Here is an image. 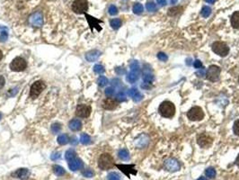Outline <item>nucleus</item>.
<instances>
[{"label": "nucleus", "instance_id": "obj_1", "mask_svg": "<svg viewBox=\"0 0 239 180\" xmlns=\"http://www.w3.org/2000/svg\"><path fill=\"white\" fill-rule=\"evenodd\" d=\"M159 113L165 118H172L175 114V106L172 102L165 101L160 105L158 108Z\"/></svg>", "mask_w": 239, "mask_h": 180}, {"label": "nucleus", "instance_id": "obj_2", "mask_svg": "<svg viewBox=\"0 0 239 180\" xmlns=\"http://www.w3.org/2000/svg\"><path fill=\"white\" fill-rule=\"evenodd\" d=\"M98 166L103 170L111 169L114 167V159L109 153H104L98 159Z\"/></svg>", "mask_w": 239, "mask_h": 180}, {"label": "nucleus", "instance_id": "obj_3", "mask_svg": "<svg viewBox=\"0 0 239 180\" xmlns=\"http://www.w3.org/2000/svg\"><path fill=\"white\" fill-rule=\"evenodd\" d=\"M213 52L220 57H226L229 52V47L223 42H215L211 46Z\"/></svg>", "mask_w": 239, "mask_h": 180}, {"label": "nucleus", "instance_id": "obj_4", "mask_svg": "<svg viewBox=\"0 0 239 180\" xmlns=\"http://www.w3.org/2000/svg\"><path fill=\"white\" fill-rule=\"evenodd\" d=\"M46 88V85L43 81H36L32 85L30 89V97L35 99L40 96V94Z\"/></svg>", "mask_w": 239, "mask_h": 180}, {"label": "nucleus", "instance_id": "obj_5", "mask_svg": "<svg viewBox=\"0 0 239 180\" xmlns=\"http://www.w3.org/2000/svg\"><path fill=\"white\" fill-rule=\"evenodd\" d=\"M187 117L191 121H201L204 118V112L199 106H194L188 111Z\"/></svg>", "mask_w": 239, "mask_h": 180}, {"label": "nucleus", "instance_id": "obj_6", "mask_svg": "<svg viewBox=\"0 0 239 180\" xmlns=\"http://www.w3.org/2000/svg\"><path fill=\"white\" fill-rule=\"evenodd\" d=\"M27 63L25 59L21 58V57H16L15 59H13V61L10 64V69L13 71L15 72H20V71H24L26 69Z\"/></svg>", "mask_w": 239, "mask_h": 180}, {"label": "nucleus", "instance_id": "obj_7", "mask_svg": "<svg viewBox=\"0 0 239 180\" xmlns=\"http://www.w3.org/2000/svg\"><path fill=\"white\" fill-rule=\"evenodd\" d=\"M88 9L87 0H76L72 4V10L76 14H85Z\"/></svg>", "mask_w": 239, "mask_h": 180}, {"label": "nucleus", "instance_id": "obj_8", "mask_svg": "<svg viewBox=\"0 0 239 180\" xmlns=\"http://www.w3.org/2000/svg\"><path fill=\"white\" fill-rule=\"evenodd\" d=\"M220 72H221V69L218 66L211 65V66H210V68L207 70V73H206L207 79L211 82H216L219 79Z\"/></svg>", "mask_w": 239, "mask_h": 180}, {"label": "nucleus", "instance_id": "obj_9", "mask_svg": "<svg viewBox=\"0 0 239 180\" xmlns=\"http://www.w3.org/2000/svg\"><path fill=\"white\" fill-rule=\"evenodd\" d=\"M197 142L201 148L206 149V148H209L210 146L212 145L213 138L207 133H201L197 138Z\"/></svg>", "mask_w": 239, "mask_h": 180}, {"label": "nucleus", "instance_id": "obj_10", "mask_svg": "<svg viewBox=\"0 0 239 180\" xmlns=\"http://www.w3.org/2000/svg\"><path fill=\"white\" fill-rule=\"evenodd\" d=\"M165 167L166 170L170 171V172H175V171H178L180 169V163L178 162V160H176L175 159H173V158H170V159H167L165 163Z\"/></svg>", "mask_w": 239, "mask_h": 180}, {"label": "nucleus", "instance_id": "obj_11", "mask_svg": "<svg viewBox=\"0 0 239 180\" xmlns=\"http://www.w3.org/2000/svg\"><path fill=\"white\" fill-rule=\"evenodd\" d=\"M30 23L32 26L40 27L43 24V16L40 11L35 12L30 16Z\"/></svg>", "mask_w": 239, "mask_h": 180}, {"label": "nucleus", "instance_id": "obj_12", "mask_svg": "<svg viewBox=\"0 0 239 180\" xmlns=\"http://www.w3.org/2000/svg\"><path fill=\"white\" fill-rule=\"evenodd\" d=\"M76 113L78 117H82V118L88 117L91 113V107L89 105H84V104L78 105V107H77Z\"/></svg>", "mask_w": 239, "mask_h": 180}, {"label": "nucleus", "instance_id": "obj_13", "mask_svg": "<svg viewBox=\"0 0 239 180\" xmlns=\"http://www.w3.org/2000/svg\"><path fill=\"white\" fill-rule=\"evenodd\" d=\"M116 166L129 178H130L131 175H136L137 174V170L135 169L134 165H116Z\"/></svg>", "mask_w": 239, "mask_h": 180}, {"label": "nucleus", "instance_id": "obj_14", "mask_svg": "<svg viewBox=\"0 0 239 180\" xmlns=\"http://www.w3.org/2000/svg\"><path fill=\"white\" fill-rule=\"evenodd\" d=\"M118 106V102L112 98H106L103 102V107L106 110H114Z\"/></svg>", "mask_w": 239, "mask_h": 180}, {"label": "nucleus", "instance_id": "obj_15", "mask_svg": "<svg viewBox=\"0 0 239 180\" xmlns=\"http://www.w3.org/2000/svg\"><path fill=\"white\" fill-rule=\"evenodd\" d=\"M30 175V171L27 168H19L16 171H14L12 174V177L20 178V179H26Z\"/></svg>", "mask_w": 239, "mask_h": 180}, {"label": "nucleus", "instance_id": "obj_16", "mask_svg": "<svg viewBox=\"0 0 239 180\" xmlns=\"http://www.w3.org/2000/svg\"><path fill=\"white\" fill-rule=\"evenodd\" d=\"M101 55V52L98 51V50H93V51H90L88 52L86 54H85V59L87 61L89 62H93V61H95Z\"/></svg>", "mask_w": 239, "mask_h": 180}, {"label": "nucleus", "instance_id": "obj_17", "mask_svg": "<svg viewBox=\"0 0 239 180\" xmlns=\"http://www.w3.org/2000/svg\"><path fill=\"white\" fill-rule=\"evenodd\" d=\"M68 167L72 171H77L83 167V162L79 159H74L73 160L69 161Z\"/></svg>", "mask_w": 239, "mask_h": 180}, {"label": "nucleus", "instance_id": "obj_18", "mask_svg": "<svg viewBox=\"0 0 239 180\" xmlns=\"http://www.w3.org/2000/svg\"><path fill=\"white\" fill-rule=\"evenodd\" d=\"M69 129L73 132H78V131H80L81 128H82V123L81 121H79L78 119H74L72 121L69 122Z\"/></svg>", "mask_w": 239, "mask_h": 180}, {"label": "nucleus", "instance_id": "obj_19", "mask_svg": "<svg viewBox=\"0 0 239 180\" xmlns=\"http://www.w3.org/2000/svg\"><path fill=\"white\" fill-rule=\"evenodd\" d=\"M85 17H86V19H87V21H88V23H89V25H90L91 27H92V26H93V27H96L98 31H101L102 28L100 27V26H98V25H99V23H101V21L96 20L94 17H92V16L89 15V14H85Z\"/></svg>", "mask_w": 239, "mask_h": 180}, {"label": "nucleus", "instance_id": "obj_20", "mask_svg": "<svg viewBox=\"0 0 239 180\" xmlns=\"http://www.w3.org/2000/svg\"><path fill=\"white\" fill-rule=\"evenodd\" d=\"M231 25L235 29H239V11H236L231 16Z\"/></svg>", "mask_w": 239, "mask_h": 180}, {"label": "nucleus", "instance_id": "obj_21", "mask_svg": "<svg viewBox=\"0 0 239 180\" xmlns=\"http://www.w3.org/2000/svg\"><path fill=\"white\" fill-rule=\"evenodd\" d=\"M118 156L121 160H124V161L130 159V153L128 151V150H126V149L120 150L119 152H118Z\"/></svg>", "mask_w": 239, "mask_h": 180}, {"label": "nucleus", "instance_id": "obj_22", "mask_svg": "<svg viewBox=\"0 0 239 180\" xmlns=\"http://www.w3.org/2000/svg\"><path fill=\"white\" fill-rule=\"evenodd\" d=\"M138 73H136V72H133V71H131L128 76H127V80L130 82V83H135L138 79Z\"/></svg>", "mask_w": 239, "mask_h": 180}, {"label": "nucleus", "instance_id": "obj_23", "mask_svg": "<svg viewBox=\"0 0 239 180\" xmlns=\"http://www.w3.org/2000/svg\"><path fill=\"white\" fill-rule=\"evenodd\" d=\"M53 172L59 177H61L63 175H65L66 171L64 169V167H62L61 166H59V165H54L53 166Z\"/></svg>", "mask_w": 239, "mask_h": 180}, {"label": "nucleus", "instance_id": "obj_24", "mask_svg": "<svg viewBox=\"0 0 239 180\" xmlns=\"http://www.w3.org/2000/svg\"><path fill=\"white\" fill-rule=\"evenodd\" d=\"M133 13L135 14H141L144 11V7L140 3H136L133 6Z\"/></svg>", "mask_w": 239, "mask_h": 180}, {"label": "nucleus", "instance_id": "obj_25", "mask_svg": "<svg viewBox=\"0 0 239 180\" xmlns=\"http://www.w3.org/2000/svg\"><path fill=\"white\" fill-rule=\"evenodd\" d=\"M0 30H2V31H1V33H0V42H5L6 41V40H7V38H8L7 28L0 26Z\"/></svg>", "mask_w": 239, "mask_h": 180}, {"label": "nucleus", "instance_id": "obj_26", "mask_svg": "<svg viewBox=\"0 0 239 180\" xmlns=\"http://www.w3.org/2000/svg\"><path fill=\"white\" fill-rule=\"evenodd\" d=\"M110 25L111 27L114 30H117L121 26V20L119 18H115V19H112L110 21Z\"/></svg>", "mask_w": 239, "mask_h": 180}, {"label": "nucleus", "instance_id": "obj_27", "mask_svg": "<svg viewBox=\"0 0 239 180\" xmlns=\"http://www.w3.org/2000/svg\"><path fill=\"white\" fill-rule=\"evenodd\" d=\"M76 156H77V153L73 150H68L65 153V158H66V159L67 161L73 160L74 159H76Z\"/></svg>", "mask_w": 239, "mask_h": 180}, {"label": "nucleus", "instance_id": "obj_28", "mask_svg": "<svg viewBox=\"0 0 239 180\" xmlns=\"http://www.w3.org/2000/svg\"><path fill=\"white\" fill-rule=\"evenodd\" d=\"M80 142L84 145H87V144H90L91 143V138L88 134L86 133H83L81 134L80 136Z\"/></svg>", "mask_w": 239, "mask_h": 180}, {"label": "nucleus", "instance_id": "obj_29", "mask_svg": "<svg viewBox=\"0 0 239 180\" xmlns=\"http://www.w3.org/2000/svg\"><path fill=\"white\" fill-rule=\"evenodd\" d=\"M216 170L213 168V167H209V168H207L206 170H205V175H206V177H208L209 178H215V177H216Z\"/></svg>", "mask_w": 239, "mask_h": 180}, {"label": "nucleus", "instance_id": "obj_30", "mask_svg": "<svg viewBox=\"0 0 239 180\" xmlns=\"http://www.w3.org/2000/svg\"><path fill=\"white\" fill-rule=\"evenodd\" d=\"M211 8L210 6H205L202 7V9H201V15L203 17L207 18V17H209L211 15Z\"/></svg>", "mask_w": 239, "mask_h": 180}, {"label": "nucleus", "instance_id": "obj_31", "mask_svg": "<svg viewBox=\"0 0 239 180\" xmlns=\"http://www.w3.org/2000/svg\"><path fill=\"white\" fill-rule=\"evenodd\" d=\"M182 10H183V7H181V6H175L173 8H170L169 11H168V15H171V16L176 15L179 13H181Z\"/></svg>", "mask_w": 239, "mask_h": 180}, {"label": "nucleus", "instance_id": "obj_32", "mask_svg": "<svg viewBox=\"0 0 239 180\" xmlns=\"http://www.w3.org/2000/svg\"><path fill=\"white\" fill-rule=\"evenodd\" d=\"M68 140H68V137H67L66 134H61L58 137V142L60 145H66V143L68 142Z\"/></svg>", "mask_w": 239, "mask_h": 180}, {"label": "nucleus", "instance_id": "obj_33", "mask_svg": "<svg viewBox=\"0 0 239 180\" xmlns=\"http://www.w3.org/2000/svg\"><path fill=\"white\" fill-rule=\"evenodd\" d=\"M143 79H144V82L148 84H151L153 81H154V76L149 73V72H146L143 76Z\"/></svg>", "mask_w": 239, "mask_h": 180}, {"label": "nucleus", "instance_id": "obj_34", "mask_svg": "<svg viewBox=\"0 0 239 180\" xmlns=\"http://www.w3.org/2000/svg\"><path fill=\"white\" fill-rule=\"evenodd\" d=\"M146 8L149 12H154L157 9V4H155L154 2H148V3H146Z\"/></svg>", "mask_w": 239, "mask_h": 180}, {"label": "nucleus", "instance_id": "obj_35", "mask_svg": "<svg viewBox=\"0 0 239 180\" xmlns=\"http://www.w3.org/2000/svg\"><path fill=\"white\" fill-rule=\"evenodd\" d=\"M131 69L133 72L139 74V65H138V62L137 60H133L132 62L131 63Z\"/></svg>", "mask_w": 239, "mask_h": 180}, {"label": "nucleus", "instance_id": "obj_36", "mask_svg": "<svg viewBox=\"0 0 239 180\" xmlns=\"http://www.w3.org/2000/svg\"><path fill=\"white\" fill-rule=\"evenodd\" d=\"M107 180H120V177L116 172H111L107 176Z\"/></svg>", "mask_w": 239, "mask_h": 180}, {"label": "nucleus", "instance_id": "obj_37", "mask_svg": "<svg viewBox=\"0 0 239 180\" xmlns=\"http://www.w3.org/2000/svg\"><path fill=\"white\" fill-rule=\"evenodd\" d=\"M97 83L98 85L100 86H106L107 84H108V79H107L106 77H104V76H101V77H99V79H97Z\"/></svg>", "mask_w": 239, "mask_h": 180}, {"label": "nucleus", "instance_id": "obj_38", "mask_svg": "<svg viewBox=\"0 0 239 180\" xmlns=\"http://www.w3.org/2000/svg\"><path fill=\"white\" fill-rule=\"evenodd\" d=\"M93 71H94L95 73H97V74H103V73H104L105 69H104V66H102V65H100V64H97V65H95V66L93 67Z\"/></svg>", "mask_w": 239, "mask_h": 180}, {"label": "nucleus", "instance_id": "obj_39", "mask_svg": "<svg viewBox=\"0 0 239 180\" xmlns=\"http://www.w3.org/2000/svg\"><path fill=\"white\" fill-rule=\"evenodd\" d=\"M61 130V125L60 124H53L51 125V132H53L54 134H56V133H58L59 131Z\"/></svg>", "mask_w": 239, "mask_h": 180}, {"label": "nucleus", "instance_id": "obj_40", "mask_svg": "<svg viewBox=\"0 0 239 180\" xmlns=\"http://www.w3.org/2000/svg\"><path fill=\"white\" fill-rule=\"evenodd\" d=\"M108 12L111 15H115V14H118V8L114 6V5H112L109 6V9H108Z\"/></svg>", "mask_w": 239, "mask_h": 180}, {"label": "nucleus", "instance_id": "obj_41", "mask_svg": "<svg viewBox=\"0 0 239 180\" xmlns=\"http://www.w3.org/2000/svg\"><path fill=\"white\" fill-rule=\"evenodd\" d=\"M233 131H234V133L236 135L239 136V120H237L234 124V126H233Z\"/></svg>", "mask_w": 239, "mask_h": 180}, {"label": "nucleus", "instance_id": "obj_42", "mask_svg": "<svg viewBox=\"0 0 239 180\" xmlns=\"http://www.w3.org/2000/svg\"><path fill=\"white\" fill-rule=\"evenodd\" d=\"M157 58H158V59H160L161 61H166V60L168 59L167 55H166L165 53H164V52H158V53H157Z\"/></svg>", "mask_w": 239, "mask_h": 180}, {"label": "nucleus", "instance_id": "obj_43", "mask_svg": "<svg viewBox=\"0 0 239 180\" xmlns=\"http://www.w3.org/2000/svg\"><path fill=\"white\" fill-rule=\"evenodd\" d=\"M138 93V90L137 89V88H135V87H133V88H131L129 91H128V95L130 96L131 97H134Z\"/></svg>", "mask_w": 239, "mask_h": 180}, {"label": "nucleus", "instance_id": "obj_44", "mask_svg": "<svg viewBox=\"0 0 239 180\" xmlns=\"http://www.w3.org/2000/svg\"><path fill=\"white\" fill-rule=\"evenodd\" d=\"M116 99L120 101V102H122V101H125L126 100V95L123 93V92H120L119 94L116 96Z\"/></svg>", "mask_w": 239, "mask_h": 180}, {"label": "nucleus", "instance_id": "obj_45", "mask_svg": "<svg viewBox=\"0 0 239 180\" xmlns=\"http://www.w3.org/2000/svg\"><path fill=\"white\" fill-rule=\"evenodd\" d=\"M83 175H84L85 177H86V178H93L94 173H93V170H91V169H86V170L83 173Z\"/></svg>", "mask_w": 239, "mask_h": 180}, {"label": "nucleus", "instance_id": "obj_46", "mask_svg": "<svg viewBox=\"0 0 239 180\" xmlns=\"http://www.w3.org/2000/svg\"><path fill=\"white\" fill-rule=\"evenodd\" d=\"M114 94V89L112 87H107L105 89V95L107 97H112Z\"/></svg>", "mask_w": 239, "mask_h": 180}, {"label": "nucleus", "instance_id": "obj_47", "mask_svg": "<svg viewBox=\"0 0 239 180\" xmlns=\"http://www.w3.org/2000/svg\"><path fill=\"white\" fill-rule=\"evenodd\" d=\"M193 66H194L195 69H202V68H203V65H202L201 61L199 60V59H196V60L194 61Z\"/></svg>", "mask_w": 239, "mask_h": 180}, {"label": "nucleus", "instance_id": "obj_48", "mask_svg": "<svg viewBox=\"0 0 239 180\" xmlns=\"http://www.w3.org/2000/svg\"><path fill=\"white\" fill-rule=\"evenodd\" d=\"M132 99L134 100V101H135V102H139L140 100H142V99H143V95H142L140 92H138V94H137L135 97H133Z\"/></svg>", "mask_w": 239, "mask_h": 180}, {"label": "nucleus", "instance_id": "obj_49", "mask_svg": "<svg viewBox=\"0 0 239 180\" xmlns=\"http://www.w3.org/2000/svg\"><path fill=\"white\" fill-rule=\"evenodd\" d=\"M60 158V153L59 152H53L51 155V159H52V160H57V159H59Z\"/></svg>", "mask_w": 239, "mask_h": 180}, {"label": "nucleus", "instance_id": "obj_50", "mask_svg": "<svg viewBox=\"0 0 239 180\" xmlns=\"http://www.w3.org/2000/svg\"><path fill=\"white\" fill-rule=\"evenodd\" d=\"M196 75H197L198 77H199V78H203L204 76H206V70L204 69H200V70L196 72Z\"/></svg>", "mask_w": 239, "mask_h": 180}, {"label": "nucleus", "instance_id": "obj_51", "mask_svg": "<svg viewBox=\"0 0 239 180\" xmlns=\"http://www.w3.org/2000/svg\"><path fill=\"white\" fill-rule=\"evenodd\" d=\"M115 71H116V73L119 74V75H122V74H124V73L126 72L125 69H123V68H116V69H115Z\"/></svg>", "mask_w": 239, "mask_h": 180}, {"label": "nucleus", "instance_id": "obj_52", "mask_svg": "<svg viewBox=\"0 0 239 180\" xmlns=\"http://www.w3.org/2000/svg\"><path fill=\"white\" fill-rule=\"evenodd\" d=\"M5 83H6V80H5V78L3 76L0 75V89L5 86Z\"/></svg>", "mask_w": 239, "mask_h": 180}, {"label": "nucleus", "instance_id": "obj_53", "mask_svg": "<svg viewBox=\"0 0 239 180\" xmlns=\"http://www.w3.org/2000/svg\"><path fill=\"white\" fill-rule=\"evenodd\" d=\"M141 86H142V88H146V89H149L151 86H150V84L146 83V82H144V83L141 85Z\"/></svg>", "mask_w": 239, "mask_h": 180}, {"label": "nucleus", "instance_id": "obj_54", "mask_svg": "<svg viewBox=\"0 0 239 180\" xmlns=\"http://www.w3.org/2000/svg\"><path fill=\"white\" fill-rule=\"evenodd\" d=\"M157 3L161 6H165L167 3V0H157Z\"/></svg>", "mask_w": 239, "mask_h": 180}, {"label": "nucleus", "instance_id": "obj_55", "mask_svg": "<svg viewBox=\"0 0 239 180\" xmlns=\"http://www.w3.org/2000/svg\"><path fill=\"white\" fill-rule=\"evenodd\" d=\"M77 139L75 138V137H73V138H71V143L72 144H77Z\"/></svg>", "mask_w": 239, "mask_h": 180}, {"label": "nucleus", "instance_id": "obj_56", "mask_svg": "<svg viewBox=\"0 0 239 180\" xmlns=\"http://www.w3.org/2000/svg\"><path fill=\"white\" fill-rule=\"evenodd\" d=\"M236 164H237V166L239 167V154L238 156H237V159H236Z\"/></svg>", "mask_w": 239, "mask_h": 180}, {"label": "nucleus", "instance_id": "obj_57", "mask_svg": "<svg viewBox=\"0 0 239 180\" xmlns=\"http://www.w3.org/2000/svg\"><path fill=\"white\" fill-rule=\"evenodd\" d=\"M205 1L208 2V3H210V4H213V3L216 2V0H205Z\"/></svg>", "mask_w": 239, "mask_h": 180}, {"label": "nucleus", "instance_id": "obj_58", "mask_svg": "<svg viewBox=\"0 0 239 180\" xmlns=\"http://www.w3.org/2000/svg\"><path fill=\"white\" fill-rule=\"evenodd\" d=\"M197 180H208V179H207L205 177H200V178H199Z\"/></svg>", "mask_w": 239, "mask_h": 180}, {"label": "nucleus", "instance_id": "obj_59", "mask_svg": "<svg viewBox=\"0 0 239 180\" xmlns=\"http://www.w3.org/2000/svg\"><path fill=\"white\" fill-rule=\"evenodd\" d=\"M2 58H3V52H2V51L0 50V60L2 59Z\"/></svg>", "mask_w": 239, "mask_h": 180}, {"label": "nucleus", "instance_id": "obj_60", "mask_svg": "<svg viewBox=\"0 0 239 180\" xmlns=\"http://www.w3.org/2000/svg\"><path fill=\"white\" fill-rule=\"evenodd\" d=\"M178 0H171V4H175Z\"/></svg>", "mask_w": 239, "mask_h": 180}, {"label": "nucleus", "instance_id": "obj_61", "mask_svg": "<svg viewBox=\"0 0 239 180\" xmlns=\"http://www.w3.org/2000/svg\"><path fill=\"white\" fill-rule=\"evenodd\" d=\"M1 118H2V114H1V113H0V120H1Z\"/></svg>", "mask_w": 239, "mask_h": 180}, {"label": "nucleus", "instance_id": "obj_62", "mask_svg": "<svg viewBox=\"0 0 239 180\" xmlns=\"http://www.w3.org/2000/svg\"><path fill=\"white\" fill-rule=\"evenodd\" d=\"M238 82H239V79H238Z\"/></svg>", "mask_w": 239, "mask_h": 180}]
</instances>
